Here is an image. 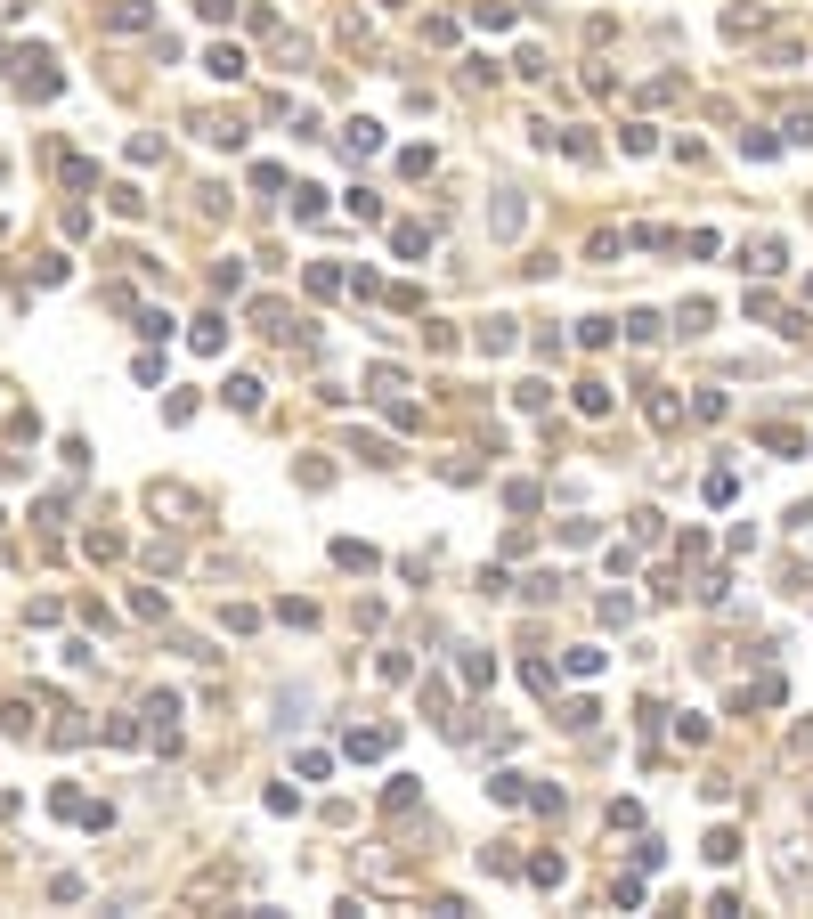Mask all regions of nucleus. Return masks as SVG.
I'll return each instance as SVG.
<instances>
[{"mask_svg": "<svg viewBox=\"0 0 813 919\" xmlns=\"http://www.w3.org/2000/svg\"><path fill=\"white\" fill-rule=\"evenodd\" d=\"M480 220H488V236H496V244H513V236L529 228V196H521V188H488Z\"/></svg>", "mask_w": 813, "mask_h": 919, "instance_id": "f257e3e1", "label": "nucleus"}, {"mask_svg": "<svg viewBox=\"0 0 813 919\" xmlns=\"http://www.w3.org/2000/svg\"><path fill=\"white\" fill-rule=\"evenodd\" d=\"M9 66H17V90H25V98H57V66H49L41 49H17Z\"/></svg>", "mask_w": 813, "mask_h": 919, "instance_id": "f03ea898", "label": "nucleus"}, {"mask_svg": "<svg viewBox=\"0 0 813 919\" xmlns=\"http://www.w3.org/2000/svg\"><path fill=\"white\" fill-rule=\"evenodd\" d=\"M513 342H521V318H480V326H472V350H480V358H505Z\"/></svg>", "mask_w": 813, "mask_h": 919, "instance_id": "7ed1b4c3", "label": "nucleus"}, {"mask_svg": "<svg viewBox=\"0 0 813 919\" xmlns=\"http://www.w3.org/2000/svg\"><path fill=\"white\" fill-rule=\"evenodd\" d=\"M456 684H464V692H488V684H496V659H488L480 643H464V651H456Z\"/></svg>", "mask_w": 813, "mask_h": 919, "instance_id": "20e7f679", "label": "nucleus"}, {"mask_svg": "<svg viewBox=\"0 0 813 919\" xmlns=\"http://www.w3.org/2000/svg\"><path fill=\"white\" fill-rule=\"evenodd\" d=\"M342 757H358V765H374V757H391V724H358L350 741H342Z\"/></svg>", "mask_w": 813, "mask_h": 919, "instance_id": "39448f33", "label": "nucleus"}, {"mask_svg": "<svg viewBox=\"0 0 813 919\" xmlns=\"http://www.w3.org/2000/svg\"><path fill=\"white\" fill-rule=\"evenodd\" d=\"M342 155H350V163H358V155H383V122H366V114L342 122Z\"/></svg>", "mask_w": 813, "mask_h": 919, "instance_id": "423d86ee", "label": "nucleus"}, {"mask_svg": "<svg viewBox=\"0 0 813 919\" xmlns=\"http://www.w3.org/2000/svg\"><path fill=\"white\" fill-rule=\"evenodd\" d=\"M196 139H212V147L236 155V147H244V122H236V114H196Z\"/></svg>", "mask_w": 813, "mask_h": 919, "instance_id": "0eeeda50", "label": "nucleus"}, {"mask_svg": "<svg viewBox=\"0 0 813 919\" xmlns=\"http://www.w3.org/2000/svg\"><path fill=\"white\" fill-rule=\"evenodd\" d=\"M521 879L545 887V895H561V887H570V863H561V854H537V863H521Z\"/></svg>", "mask_w": 813, "mask_h": 919, "instance_id": "6e6552de", "label": "nucleus"}, {"mask_svg": "<svg viewBox=\"0 0 813 919\" xmlns=\"http://www.w3.org/2000/svg\"><path fill=\"white\" fill-rule=\"evenodd\" d=\"M391 253H399V261H423V253H431V228H423V220H391Z\"/></svg>", "mask_w": 813, "mask_h": 919, "instance_id": "1a4fd4ad", "label": "nucleus"}, {"mask_svg": "<svg viewBox=\"0 0 813 919\" xmlns=\"http://www.w3.org/2000/svg\"><path fill=\"white\" fill-rule=\"evenodd\" d=\"M106 25H114V33H147V25H155V0H114Z\"/></svg>", "mask_w": 813, "mask_h": 919, "instance_id": "9d476101", "label": "nucleus"}, {"mask_svg": "<svg viewBox=\"0 0 813 919\" xmlns=\"http://www.w3.org/2000/svg\"><path fill=\"white\" fill-rule=\"evenodd\" d=\"M740 269H757V277H781V269H789V253H781L773 236H757V244H748V253H740Z\"/></svg>", "mask_w": 813, "mask_h": 919, "instance_id": "9b49d317", "label": "nucleus"}, {"mask_svg": "<svg viewBox=\"0 0 813 919\" xmlns=\"http://www.w3.org/2000/svg\"><path fill=\"white\" fill-rule=\"evenodd\" d=\"M334 570H383V554H374V545H358V537H334Z\"/></svg>", "mask_w": 813, "mask_h": 919, "instance_id": "f8f14e48", "label": "nucleus"}, {"mask_svg": "<svg viewBox=\"0 0 813 919\" xmlns=\"http://www.w3.org/2000/svg\"><path fill=\"white\" fill-rule=\"evenodd\" d=\"M204 66H212V74H220V82H244V74H253V57H244V49H236V41H220V49H212V57H204Z\"/></svg>", "mask_w": 813, "mask_h": 919, "instance_id": "ddd939ff", "label": "nucleus"}, {"mask_svg": "<svg viewBox=\"0 0 813 919\" xmlns=\"http://www.w3.org/2000/svg\"><path fill=\"white\" fill-rule=\"evenodd\" d=\"M236 415H261V375H228V391H220Z\"/></svg>", "mask_w": 813, "mask_h": 919, "instance_id": "4468645a", "label": "nucleus"}, {"mask_svg": "<svg viewBox=\"0 0 813 919\" xmlns=\"http://www.w3.org/2000/svg\"><path fill=\"white\" fill-rule=\"evenodd\" d=\"M301 285H309V293H318V301H334V293H350L334 261H309V269H301Z\"/></svg>", "mask_w": 813, "mask_h": 919, "instance_id": "2eb2a0df", "label": "nucleus"}, {"mask_svg": "<svg viewBox=\"0 0 813 919\" xmlns=\"http://www.w3.org/2000/svg\"><path fill=\"white\" fill-rule=\"evenodd\" d=\"M643 415H651V432H675V423H683L675 391H643Z\"/></svg>", "mask_w": 813, "mask_h": 919, "instance_id": "dca6fc26", "label": "nucleus"}, {"mask_svg": "<svg viewBox=\"0 0 813 919\" xmlns=\"http://www.w3.org/2000/svg\"><path fill=\"white\" fill-rule=\"evenodd\" d=\"M659 334H667V318H659V310H627V342H635V350H651Z\"/></svg>", "mask_w": 813, "mask_h": 919, "instance_id": "f3484780", "label": "nucleus"}, {"mask_svg": "<svg viewBox=\"0 0 813 919\" xmlns=\"http://www.w3.org/2000/svg\"><path fill=\"white\" fill-rule=\"evenodd\" d=\"M448 708H456V684H448V676H431V684H423V716H431V724H448Z\"/></svg>", "mask_w": 813, "mask_h": 919, "instance_id": "a211bd4d", "label": "nucleus"}, {"mask_svg": "<svg viewBox=\"0 0 813 919\" xmlns=\"http://www.w3.org/2000/svg\"><path fill=\"white\" fill-rule=\"evenodd\" d=\"M521 806H537V814H561L570 798H561V781H521Z\"/></svg>", "mask_w": 813, "mask_h": 919, "instance_id": "6ab92c4d", "label": "nucleus"}, {"mask_svg": "<svg viewBox=\"0 0 813 919\" xmlns=\"http://www.w3.org/2000/svg\"><path fill=\"white\" fill-rule=\"evenodd\" d=\"M594 716H602L594 700H561V708H553V724H561V732H594Z\"/></svg>", "mask_w": 813, "mask_h": 919, "instance_id": "aec40b11", "label": "nucleus"}, {"mask_svg": "<svg viewBox=\"0 0 813 919\" xmlns=\"http://www.w3.org/2000/svg\"><path fill=\"white\" fill-rule=\"evenodd\" d=\"M342 212H350L358 228H374V220H383V196H374V188H350V196H342Z\"/></svg>", "mask_w": 813, "mask_h": 919, "instance_id": "412c9836", "label": "nucleus"}, {"mask_svg": "<svg viewBox=\"0 0 813 919\" xmlns=\"http://www.w3.org/2000/svg\"><path fill=\"white\" fill-rule=\"evenodd\" d=\"M472 25L480 33H505L513 25V0H472Z\"/></svg>", "mask_w": 813, "mask_h": 919, "instance_id": "4be33fe9", "label": "nucleus"}, {"mask_svg": "<svg viewBox=\"0 0 813 919\" xmlns=\"http://www.w3.org/2000/svg\"><path fill=\"white\" fill-rule=\"evenodd\" d=\"M521 781H529V773H513V765H496V773H488V798H496V806H521Z\"/></svg>", "mask_w": 813, "mask_h": 919, "instance_id": "5701e85b", "label": "nucleus"}, {"mask_svg": "<svg viewBox=\"0 0 813 919\" xmlns=\"http://www.w3.org/2000/svg\"><path fill=\"white\" fill-rule=\"evenodd\" d=\"M480 871L488 879H521V854L513 846H480Z\"/></svg>", "mask_w": 813, "mask_h": 919, "instance_id": "b1692460", "label": "nucleus"}, {"mask_svg": "<svg viewBox=\"0 0 813 919\" xmlns=\"http://www.w3.org/2000/svg\"><path fill=\"white\" fill-rule=\"evenodd\" d=\"M513 594H521V602H553V594H561V570H529Z\"/></svg>", "mask_w": 813, "mask_h": 919, "instance_id": "393cba45", "label": "nucleus"}, {"mask_svg": "<svg viewBox=\"0 0 813 919\" xmlns=\"http://www.w3.org/2000/svg\"><path fill=\"white\" fill-rule=\"evenodd\" d=\"M773 456H805V432H789V423H765V432H757Z\"/></svg>", "mask_w": 813, "mask_h": 919, "instance_id": "a878e982", "label": "nucleus"}, {"mask_svg": "<svg viewBox=\"0 0 813 919\" xmlns=\"http://www.w3.org/2000/svg\"><path fill=\"white\" fill-rule=\"evenodd\" d=\"M350 456H358V464H399V448H391V440H374V432H358Z\"/></svg>", "mask_w": 813, "mask_h": 919, "instance_id": "bb28decb", "label": "nucleus"}, {"mask_svg": "<svg viewBox=\"0 0 813 919\" xmlns=\"http://www.w3.org/2000/svg\"><path fill=\"white\" fill-rule=\"evenodd\" d=\"M187 342H196L204 358H220V350H228V326H220V318H196V334H187Z\"/></svg>", "mask_w": 813, "mask_h": 919, "instance_id": "cd10ccee", "label": "nucleus"}, {"mask_svg": "<svg viewBox=\"0 0 813 919\" xmlns=\"http://www.w3.org/2000/svg\"><path fill=\"white\" fill-rule=\"evenodd\" d=\"M757 25H765V9H757V0H748V9H724V33H732V41H748Z\"/></svg>", "mask_w": 813, "mask_h": 919, "instance_id": "c85d7f7f", "label": "nucleus"}, {"mask_svg": "<svg viewBox=\"0 0 813 919\" xmlns=\"http://www.w3.org/2000/svg\"><path fill=\"white\" fill-rule=\"evenodd\" d=\"M740 155H748V163H773L781 139H773V131H740Z\"/></svg>", "mask_w": 813, "mask_h": 919, "instance_id": "c756f323", "label": "nucleus"}, {"mask_svg": "<svg viewBox=\"0 0 813 919\" xmlns=\"http://www.w3.org/2000/svg\"><path fill=\"white\" fill-rule=\"evenodd\" d=\"M293 480H301V488H334V464H326V456H301Z\"/></svg>", "mask_w": 813, "mask_h": 919, "instance_id": "7c9ffc66", "label": "nucleus"}, {"mask_svg": "<svg viewBox=\"0 0 813 919\" xmlns=\"http://www.w3.org/2000/svg\"><path fill=\"white\" fill-rule=\"evenodd\" d=\"M781 147H813V106H797V114L781 122Z\"/></svg>", "mask_w": 813, "mask_h": 919, "instance_id": "2f4dec72", "label": "nucleus"}, {"mask_svg": "<svg viewBox=\"0 0 813 919\" xmlns=\"http://www.w3.org/2000/svg\"><path fill=\"white\" fill-rule=\"evenodd\" d=\"M383 415H391V432H415V423H423V407H415V399H399V391L383 399Z\"/></svg>", "mask_w": 813, "mask_h": 919, "instance_id": "473e14b6", "label": "nucleus"}, {"mask_svg": "<svg viewBox=\"0 0 813 919\" xmlns=\"http://www.w3.org/2000/svg\"><path fill=\"white\" fill-rule=\"evenodd\" d=\"M106 741H114V749H139V741H147V724H139V716H114V724H106Z\"/></svg>", "mask_w": 813, "mask_h": 919, "instance_id": "72a5a7b5", "label": "nucleus"}, {"mask_svg": "<svg viewBox=\"0 0 813 919\" xmlns=\"http://www.w3.org/2000/svg\"><path fill=\"white\" fill-rule=\"evenodd\" d=\"M708 318H716V301H683V310H675L683 334H708Z\"/></svg>", "mask_w": 813, "mask_h": 919, "instance_id": "f704fd0d", "label": "nucleus"}, {"mask_svg": "<svg viewBox=\"0 0 813 919\" xmlns=\"http://www.w3.org/2000/svg\"><path fill=\"white\" fill-rule=\"evenodd\" d=\"M602 627H635V594H602Z\"/></svg>", "mask_w": 813, "mask_h": 919, "instance_id": "c9c22d12", "label": "nucleus"}, {"mask_svg": "<svg viewBox=\"0 0 813 919\" xmlns=\"http://www.w3.org/2000/svg\"><path fill=\"white\" fill-rule=\"evenodd\" d=\"M212 293H220V301H228V293H244V261H236V253L212 269Z\"/></svg>", "mask_w": 813, "mask_h": 919, "instance_id": "e433bc0d", "label": "nucleus"}, {"mask_svg": "<svg viewBox=\"0 0 813 919\" xmlns=\"http://www.w3.org/2000/svg\"><path fill=\"white\" fill-rule=\"evenodd\" d=\"M578 415L602 423V415H610V383H578Z\"/></svg>", "mask_w": 813, "mask_h": 919, "instance_id": "4c0bfd02", "label": "nucleus"}, {"mask_svg": "<svg viewBox=\"0 0 813 919\" xmlns=\"http://www.w3.org/2000/svg\"><path fill=\"white\" fill-rule=\"evenodd\" d=\"M561 676H602V651H594V643H578L570 659H561Z\"/></svg>", "mask_w": 813, "mask_h": 919, "instance_id": "58836bf2", "label": "nucleus"}, {"mask_svg": "<svg viewBox=\"0 0 813 919\" xmlns=\"http://www.w3.org/2000/svg\"><path fill=\"white\" fill-rule=\"evenodd\" d=\"M374 676H383V684H407L415 659H407V651H383V659H374Z\"/></svg>", "mask_w": 813, "mask_h": 919, "instance_id": "ea45409f", "label": "nucleus"}, {"mask_svg": "<svg viewBox=\"0 0 813 919\" xmlns=\"http://www.w3.org/2000/svg\"><path fill=\"white\" fill-rule=\"evenodd\" d=\"M618 147H627V155H651V147H659V131H651V122H627V131H618Z\"/></svg>", "mask_w": 813, "mask_h": 919, "instance_id": "a19ab883", "label": "nucleus"}, {"mask_svg": "<svg viewBox=\"0 0 813 919\" xmlns=\"http://www.w3.org/2000/svg\"><path fill=\"white\" fill-rule=\"evenodd\" d=\"M505 505H513V513H537V505H545V488H537V480H513V488H505Z\"/></svg>", "mask_w": 813, "mask_h": 919, "instance_id": "79ce46f5", "label": "nucleus"}, {"mask_svg": "<svg viewBox=\"0 0 813 919\" xmlns=\"http://www.w3.org/2000/svg\"><path fill=\"white\" fill-rule=\"evenodd\" d=\"M627 244H643V253H675V228H659V220H651V228H635Z\"/></svg>", "mask_w": 813, "mask_h": 919, "instance_id": "37998d69", "label": "nucleus"}, {"mask_svg": "<svg viewBox=\"0 0 813 919\" xmlns=\"http://www.w3.org/2000/svg\"><path fill=\"white\" fill-rule=\"evenodd\" d=\"M708 863H740V830H708Z\"/></svg>", "mask_w": 813, "mask_h": 919, "instance_id": "c03bdc74", "label": "nucleus"}, {"mask_svg": "<svg viewBox=\"0 0 813 919\" xmlns=\"http://www.w3.org/2000/svg\"><path fill=\"white\" fill-rule=\"evenodd\" d=\"M748 700H757V708H781V700H789V684H781L773 667H765V676H757V692H748Z\"/></svg>", "mask_w": 813, "mask_h": 919, "instance_id": "a18cd8bd", "label": "nucleus"}, {"mask_svg": "<svg viewBox=\"0 0 813 919\" xmlns=\"http://www.w3.org/2000/svg\"><path fill=\"white\" fill-rule=\"evenodd\" d=\"M513 399H521V415H545V407H553V383H521Z\"/></svg>", "mask_w": 813, "mask_h": 919, "instance_id": "49530a36", "label": "nucleus"}, {"mask_svg": "<svg viewBox=\"0 0 813 919\" xmlns=\"http://www.w3.org/2000/svg\"><path fill=\"white\" fill-rule=\"evenodd\" d=\"M521 676H529V692H553V684H561V667H553V659H529Z\"/></svg>", "mask_w": 813, "mask_h": 919, "instance_id": "de8ad7c7", "label": "nucleus"}, {"mask_svg": "<svg viewBox=\"0 0 813 919\" xmlns=\"http://www.w3.org/2000/svg\"><path fill=\"white\" fill-rule=\"evenodd\" d=\"M326 212V188H293V220H318Z\"/></svg>", "mask_w": 813, "mask_h": 919, "instance_id": "09e8293b", "label": "nucleus"}, {"mask_svg": "<svg viewBox=\"0 0 813 919\" xmlns=\"http://www.w3.org/2000/svg\"><path fill=\"white\" fill-rule=\"evenodd\" d=\"M610 903H618V911H643V871H635V879H618V887H610Z\"/></svg>", "mask_w": 813, "mask_h": 919, "instance_id": "8fccbe9b", "label": "nucleus"}, {"mask_svg": "<svg viewBox=\"0 0 813 919\" xmlns=\"http://www.w3.org/2000/svg\"><path fill=\"white\" fill-rule=\"evenodd\" d=\"M431 163H440L431 147H407V155H399V171H407V179H431Z\"/></svg>", "mask_w": 813, "mask_h": 919, "instance_id": "3c124183", "label": "nucleus"}, {"mask_svg": "<svg viewBox=\"0 0 813 919\" xmlns=\"http://www.w3.org/2000/svg\"><path fill=\"white\" fill-rule=\"evenodd\" d=\"M610 334H618V326H610V318H578V342H586V350H602V342H610Z\"/></svg>", "mask_w": 813, "mask_h": 919, "instance_id": "603ef678", "label": "nucleus"}, {"mask_svg": "<svg viewBox=\"0 0 813 919\" xmlns=\"http://www.w3.org/2000/svg\"><path fill=\"white\" fill-rule=\"evenodd\" d=\"M724 407H732L724 391H700V399H692V415H700V423H724Z\"/></svg>", "mask_w": 813, "mask_h": 919, "instance_id": "864d4df0", "label": "nucleus"}, {"mask_svg": "<svg viewBox=\"0 0 813 919\" xmlns=\"http://www.w3.org/2000/svg\"><path fill=\"white\" fill-rule=\"evenodd\" d=\"M692 594H700V602H708V610H716V602H724V594H732V578H724V570H708V578H700V586H692Z\"/></svg>", "mask_w": 813, "mask_h": 919, "instance_id": "5fc2aeb1", "label": "nucleus"}, {"mask_svg": "<svg viewBox=\"0 0 813 919\" xmlns=\"http://www.w3.org/2000/svg\"><path fill=\"white\" fill-rule=\"evenodd\" d=\"M196 9H204V25H228V17H236V0H196Z\"/></svg>", "mask_w": 813, "mask_h": 919, "instance_id": "6e6d98bb", "label": "nucleus"}, {"mask_svg": "<svg viewBox=\"0 0 813 919\" xmlns=\"http://www.w3.org/2000/svg\"><path fill=\"white\" fill-rule=\"evenodd\" d=\"M789 749H797V757H813V724H797V741H789Z\"/></svg>", "mask_w": 813, "mask_h": 919, "instance_id": "4d7b16f0", "label": "nucleus"}, {"mask_svg": "<svg viewBox=\"0 0 813 919\" xmlns=\"http://www.w3.org/2000/svg\"><path fill=\"white\" fill-rule=\"evenodd\" d=\"M805 301H813V277H805Z\"/></svg>", "mask_w": 813, "mask_h": 919, "instance_id": "13d9d810", "label": "nucleus"}, {"mask_svg": "<svg viewBox=\"0 0 813 919\" xmlns=\"http://www.w3.org/2000/svg\"><path fill=\"white\" fill-rule=\"evenodd\" d=\"M805 448H813V440H805Z\"/></svg>", "mask_w": 813, "mask_h": 919, "instance_id": "bf43d9fd", "label": "nucleus"}]
</instances>
